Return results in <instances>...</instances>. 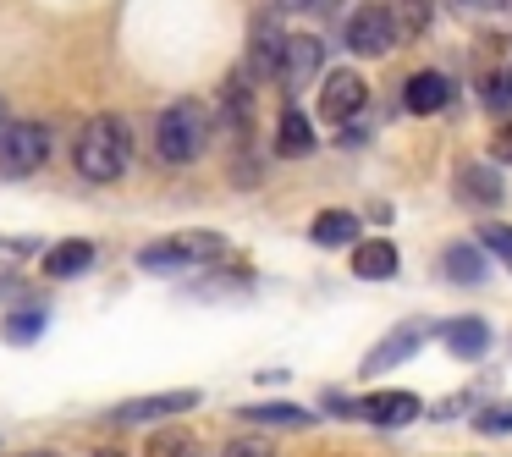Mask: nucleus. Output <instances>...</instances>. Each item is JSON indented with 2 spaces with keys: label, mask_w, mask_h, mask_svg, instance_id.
<instances>
[{
  "label": "nucleus",
  "mask_w": 512,
  "mask_h": 457,
  "mask_svg": "<svg viewBox=\"0 0 512 457\" xmlns=\"http://www.w3.org/2000/svg\"><path fill=\"white\" fill-rule=\"evenodd\" d=\"M281 56H287V34H281L276 12H254V23H248V78H281Z\"/></svg>",
  "instance_id": "6"
},
{
  "label": "nucleus",
  "mask_w": 512,
  "mask_h": 457,
  "mask_svg": "<svg viewBox=\"0 0 512 457\" xmlns=\"http://www.w3.org/2000/svg\"><path fill=\"white\" fill-rule=\"evenodd\" d=\"M490 149H496L501 166H512V122H501L496 133H490Z\"/></svg>",
  "instance_id": "30"
},
{
  "label": "nucleus",
  "mask_w": 512,
  "mask_h": 457,
  "mask_svg": "<svg viewBox=\"0 0 512 457\" xmlns=\"http://www.w3.org/2000/svg\"><path fill=\"white\" fill-rule=\"evenodd\" d=\"M441 342L452 358H463V364H479V358L490 353V325L479 320V314H457V320L441 325Z\"/></svg>",
  "instance_id": "11"
},
{
  "label": "nucleus",
  "mask_w": 512,
  "mask_h": 457,
  "mask_svg": "<svg viewBox=\"0 0 512 457\" xmlns=\"http://www.w3.org/2000/svg\"><path fill=\"white\" fill-rule=\"evenodd\" d=\"M237 419L243 424H287V430H303L314 413L298 408V402H248V408H237Z\"/></svg>",
  "instance_id": "19"
},
{
  "label": "nucleus",
  "mask_w": 512,
  "mask_h": 457,
  "mask_svg": "<svg viewBox=\"0 0 512 457\" xmlns=\"http://www.w3.org/2000/svg\"><path fill=\"white\" fill-rule=\"evenodd\" d=\"M419 413L424 408H419V397H413V391H375V397L358 402V419L380 424V430H402V424H413Z\"/></svg>",
  "instance_id": "10"
},
{
  "label": "nucleus",
  "mask_w": 512,
  "mask_h": 457,
  "mask_svg": "<svg viewBox=\"0 0 512 457\" xmlns=\"http://www.w3.org/2000/svg\"><path fill=\"white\" fill-rule=\"evenodd\" d=\"M358 237V215L353 210H320L309 221V243H320V248H347Z\"/></svg>",
  "instance_id": "17"
},
{
  "label": "nucleus",
  "mask_w": 512,
  "mask_h": 457,
  "mask_svg": "<svg viewBox=\"0 0 512 457\" xmlns=\"http://www.w3.org/2000/svg\"><path fill=\"white\" fill-rule=\"evenodd\" d=\"M369 105V83L358 78V72H325V83H320V116L325 122H353L358 111Z\"/></svg>",
  "instance_id": "8"
},
{
  "label": "nucleus",
  "mask_w": 512,
  "mask_h": 457,
  "mask_svg": "<svg viewBox=\"0 0 512 457\" xmlns=\"http://www.w3.org/2000/svg\"><path fill=\"white\" fill-rule=\"evenodd\" d=\"M419 336H424L419 325H397V331H391L386 342L364 358V380H375V375H386V369H397L402 358H413V353H419Z\"/></svg>",
  "instance_id": "13"
},
{
  "label": "nucleus",
  "mask_w": 512,
  "mask_h": 457,
  "mask_svg": "<svg viewBox=\"0 0 512 457\" xmlns=\"http://www.w3.org/2000/svg\"><path fill=\"white\" fill-rule=\"evenodd\" d=\"M353 276H358V281H391V276H397V248H391L386 237H369V243H358Z\"/></svg>",
  "instance_id": "15"
},
{
  "label": "nucleus",
  "mask_w": 512,
  "mask_h": 457,
  "mask_svg": "<svg viewBox=\"0 0 512 457\" xmlns=\"http://www.w3.org/2000/svg\"><path fill=\"white\" fill-rule=\"evenodd\" d=\"M83 457H122V452H111V446H94V452H83Z\"/></svg>",
  "instance_id": "32"
},
{
  "label": "nucleus",
  "mask_w": 512,
  "mask_h": 457,
  "mask_svg": "<svg viewBox=\"0 0 512 457\" xmlns=\"http://www.w3.org/2000/svg\"><path fill=\"white\" fill-rule=\"evenodd\" d=\"M309 149H314L309 116H303L298 105H287V111H281V122H276V155H309Z\"/></svg>",
  "instance_id": "20"
},
{
  "label": "nucleus",
  "mask_w": 512,
  "mask_h": 457,
  "mask_svg": "<svg viewBox=\"0 0 512 457\" xmlns=\"http://www.w3.org/2000/svg\"><path fill=\"white\" fill-rule=\"evenodd\" d=\"M127 160H133V133H127L122 116H94L72 144V166L89 182H116L127 171Z\"/></svg>",
  "instance_id": "1"
},
{
  "label": "nucleus",
  "mask_w": 512,
  "mask_h": 457,
  "mask_svg": "<svg viewBox=\"0 0 512 457\" xmlns=\"http://www.w3.org/2000/svg\"><path fill=\"white\" fill-rule=\"evenodd\" d=\"M199 408V391H155V397H133L116 408V424H155V419H177V413Z\"/></svg>",
  "instance_id": "9"
},
{
  "label": "nucleus",
  "mask_w": 512,
  "mask_h": 457,
  "mask_svg": "<svg viewBox=\"0 0 512 457\" xmlns=\"http://www.w3.org/2000/svg\"><path fill=\"white\" fill-rule=\"evenodd\" d=\"M221 127L232 138H248V127H254V94H248L243 78H232L221 89Z\"/></svg>",
  "instance_id": "16"
},
{
  "label": "nucleus",
  "mask_w": 512,
  "mask_h": 457,
  "mask_svg": "<svg viewBox=\"0 0 512 457\" xmlns=\"http://www.w3.org/2000/svg\"><path fill=\"white\" fill-rule=\"evenodd\" d=\"M479 248H490V254L512 270V226L507 221H485V226H479Z\"/></svg>",
  "instance_id": "24"
},
{
  "label": "nucleus",
  "mask_w": 512,
  "mask_h": 457,
  "mask_svg": "<svg viewBox=\"0 0 512 457\" xmlns=\"http://www.w3.org/2000/svg\"><path fill=\"white\" fill-rule=\"evenodd\" d=\"M314 0H276V12H309Z\"/></svg>",
  "instance_id": "31"
},
{
  "label": "nucleus",
  "mask_w": 512,
  "mask_h": 457,
  "mask_svg": "<svg viewBox=\"0 0 512 457\" xmlns=\"http://www.w3.org/2000/svg\"><path fill=\"white\" fill-rule=\"evenodd\" d=\"M457 193H463L468 204H501V177H496V166H479V160L457 166Z\"/></svg>",
  "instance_id": "18"
},
{
  "label": "nucleus",
  "mask_w": 512,
  "mask_h": 457,
  "mask_svg": "<svg viewBox=\"0 0 512 457\" xmlns=\"http://www.w3.org/2000/svg\"><path fill=\"white\" fill-rule=\"evenodd\" d=\"M446 100H452V78H441V72H413V78L402 83V105H408L413 116H435Z\"/></svg>",
  "instance_id": "12"
},
{
  "label": "nucleus",
  "mask_w": 512,
  "mask_h": 457,
  "mask_svg": "<svg viewBox=\"0 0 512 457\" xmlns=\"http://www.w3.org/2000/svg\"><path fill=\"white\" fill-rule=\"evenodd\" d=\"M226 254H232V248H226L221 232H177V237L149 243L144 254H138V270H149V276H171V270L215 265V259H226Z\"/></svg>",
  "instance_id": "3"
},
{
  "label": "nucleus",
  "mask_w": 512,
  "mask_h": 457,
  "mask_svg": "<svg viewBox=\"0 0 512 457\" xmlns=\"http://www.w3.org/2000/svg\"><path fill=\"white\" fill-rule=\"evenodd\" d=\"M430 12H435V0H397V6H391L397 34L402 39H424V34H430Z\"/></svg>",
  "instance_id": "22"
},
{
  "label": "nucleus",
  "mask_w": 512,
  "mask_h": 457,
  "mask_svg": "<svg viewBox=\"0 0 512 457\" xmlns=\"http://www.w3.org/2000/svg\"><path fill=\"white\" fill-rule=\"evenodd\" d=\"M89 265H94V243H89V237H67V243H56L45 254V276L50 281H72V276H83Z\"/></svg>",
  "instance_id": "14"
},
{
  "label": "nucleus",
  "mask_w": 512,
  "mask_h": 457,
  "mask_svg": "<svg viewBox=\"0 0 512 457\" xmlns=\"http://www.w3.org/2000/svg\"><path fill=\"white\" fill-rule=\"evenodd\" d=\"M221 457H276V452H270L265 441H254V435H243V441H232Z\"/></svg>",
  "instance_id": "29"
},
{
  "label": "nucleus",
  "mask_w": 512,
  "mask_h": 457,
  "mask_svg": "<svg viewBox=\"0 0 512 457\" xmlns=\"http://www.w3.org/2000/svg\"><path fill=\"white\" fill-rule=\"evenodd\" d=\"M325 45L320 34H287V56H281V89L303 94L309 83H325Z\"/></svg>",
  "instance_id": "7"
},
{
  "label": "nucleus",
  "mask_w": 512,
  "mask_h": 457,
  "mask_svg": "<svg viewBox=\"0 0 512 457\" xmlns=\"http://www.w3.org/2000/svg\"><path fill=\"white\" fill-rule=\"evenodd\" d=\"M474 430L479 435H512V402H490V408H479Z\"/></svg>",
  "instance_id": "25"
},
{
  "label": "nucleus",
  "mask_w": 512,
  "mask_h": 457,
  "mask_svg": "<svg viewBox=\"0 0 512 457\" xmlns=\"http://www.w3.org/2000/svg\"><path fill=\"white\" fill-rule=\"evenodd\" d=\"M441 270L457 281V287H479L490 265H485V254H479L474 243H452V248H446V259H441Z\"/></svg>",
  "instance_id": "21"
},
{
  "label": "nucleus",
  "mask_w": 512,
  "mask_h": 457,
  "mask_svg": "<svg viewBox=\"0 0 512 457\" xmlns=\"http://www.w3.org/2000/svg\"><path fill=\"white\" fill-rule=\"evenodd\" d=\"M457 17H501L507 12V0H452Z\"/></svg>",
  "instance_id": "28"
},
{
  "label": "nucleus",
  "mask_w": 512,
  "mask_h": 457,
  "mask_svg": "<svg viewBox=\"0 0 512 457\" xmlns=\"http://www.w3.org/2000/svg\"><path fill=\"white\" fill-rule=\"evenodd\" d=\"M50 155V127L45 122H6L0 127V171L6 177H28Z\"/></svg>",
  "instance_id": "4"
},
{
  "label": "nucleus",
  "mask_w": 512,
  "mask_h": 457,
  "mask_svg": "<svg viewBox=\"0 0 512 457\" xmlns=\"http://www.w3.org/2000/svg\"><path fill=\"white\" fill-rule=\"evenodd\" d=\"M204 144H210V111H204L199 100H177V105L160 111L155 149H160L166 166H188V160H199Z\"/></svg>",
  "instance_id": "2"
},
{
  "label": "nucleus",
  "mask_w": 512,
  "mask_h": 457,
  "mask_svg": "<svg viewBox=\"0 0 512 457\" xmlns=\"http://www.w3.org/2000/svg\"><path fill=\"white\" fill-rule=\"evenodd\" d=\"M39 331H45V314H39V309H23V314H12V320H6V342H17V347L34 342Z\"/></svg>",
  "instance_id": "26"
},
{
  "label": "nucleus",
  "mask_w": 512,
  "mask_h": 457,
  "mask_svg": "<svg viewBox=\"0 0 512 457\" xmlns=\"http://www.w3.org/2000/svg\"><path fill=\"white\" fill-rule=\"evenodd\" d=\"M23 457H56V452H23Z\"/></svg>",
  "instance_id": "33"
},
{
  "label": "nucleus",
  "mask_w": 512,
  "mask_h": 457,
  "mask_svg": "<svg viewBox=\"0 0 512 457\" xmlns=\"http://www.w3.org/2000/svg\"><path fill=\"white\" fill-rule=\"evenodd\" d=\"M479 94H485L490 111H512V72H490V78L479 83Z\"/></svg>",
  "instance_id": "27"
},
{
  "label": "nucleus",
  "mask_w": 512,
  "mask_h": 457,
  "mask_svg": "<svg viewBox=\"0 0 512 457\" xmlns=\"http://www.w3.org/2000/svg\"><path fill=\"white\" fill-rule=\"evenodd\" d=\"M397 17H391V6H380V0H364V6H353V17H347V50L364 61L386 56L391 45H397Z\"/></svg>",
  "instance_id": "5"
},
{
  "label": "nucleus",
  "mask_w": 512,
  "mask_h": 457,
  "mask_svg": "<svg viewBox=\"0 0 512 457\" xmlns=\"http://www.w3.org/2000/svg\"><path fill=\"white\" fill-rule=\"evenodd\" d=\"M0 127H6V122H0Z\"/></svg>",
  "instance_id": "34"
},
{
  "label": "nucleus",
  "mask_w": 512,
  "mask_h": 457,
  "mask_svg": "<svg viewBox=\"0 0 512 457\" xmlns=\"http://www.w3.org/2000/svg\"><path fill=\"white\" fill-rule=\"evenodd\" d=\"M144 457H199V446H193V435H182V430H160V435H149Z\"/></svg>",
  "instance_id": "23"
}]
</instances>
